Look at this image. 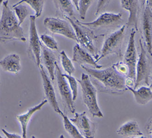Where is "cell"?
Listing matches in <instances>:
<instances>
[{"mask_svg":"<svg viewBox=\"0 0 152 138\" xmlns=\"http://www.w3.org/2000/svg\"><path fill=\"white\" fill-rule=\"evenodd\" d=\"M81 67L95 81L101 92L121 94L128 90L125 76L119 73L113 65L104 69L91 68L84 65Z\"/></svg>","mask_w":152,"mask_h":138,"instance_id":"1","label":"cell"},{"mask_svg":"<svg viewBox=\"0 0 152 138\" xmlns=\"http://www.w3.org/2000/svg\"><path fill=\"white\" fill-rule=\"evenodd\" d=\"M8 3V0L2 3V11L0 19V42L8 43L17 40L26 42V38L23 29Z\"/></svg>","mask_w":152,"mask_h":138,"instance_id":"2","label":"cell"},{"mask_svg":"<svg viewBox=\"0 0 152 138\" xmlns=\"http://www.w3.org/2000/svg\"><path fill=\"white\" fill-rule=\"evenodd\" d=\"M77 80L81 86L83 102L89 112L93 117H103V114L97 102V90L93 84L90 76L87 74L82 73L81 79Z\"/></svg>","mask_w":152,"mask_h":138,"instance_id":"3","label":"cell"},{"mask_svg":"<svg viewBox=\"0 0 152 138\" xmlns=\"http://www.w3.org/2000/svg\"><path fill=\"white\" fill-rule=\"evenodd\" d=\"M70 23L75 32L77 42L87 51H88L96 59L99 58L97 48L95 45L96 36L91 29L83 25L77 18L64 17Z\"/></svg>","mask_w":152,"mask_h":138,"instance_id":"4","label":"cell"},{"mask_svg":"<svg viewBox=\"0 0 152 138\" xmlns=\"http://www.w3.org/2000/svg\"><path fill=\"white\" fill-rule=\"evenodd\" d=\"M125 26H122L105 38L100 51V54L96 60L97 62L101 59L110 55H121L122 45L125 36Z\"/></svg>","mask_w":152,"mask_h":138,"instance_id":"5","label":"cell"},{"mask_svg":"<svg viewBox=\"0 0 152 138\" xmlns=\"http://www.w3.org/2000/svg\"><path fill=\"white\" fill-rule=\"evenodd\" d=\"M35 15H30L29 21V35H28V46L27 53L29 58L34 61L36 66L39 68L41 63V52L42 43L38 35L36 25Z\"/></svg>","mask_w":152,"mask_h":138,"instance_id":"6","label":"cell"},{"mask_svg":"<svg viewBox=\"0 0 152 138\" xmlns=\"http://www.w3.org/2000/svg\"><path fill=\"white\" fill-rule=\"evenodd\" d=\"M45 27L51 33L62 35L77 42L73 27L69 22L59 18L46 17L43 20Z\"/></svg>","mask_w":152,"mask_h":138,"instance_id":"7","label":"cell"},{"mask_svg":"<svg viewBox=\"0 0 152 138\" xmlns=\"http://www.w3.org/2000/svg\"><path fill=\"white\" fill-rule=\"evenodd\" d=\"M55 78L59 93L64 104L70 112L74 114L75 112V107L74 101L72 99L71 90L69 84L66 81V79L64 76L57 63L55 67Z\"/></svg>","mask_w":152,"mask_h":138,"instance_id":"8","label":"cell"},{"mask_svg":"<svg viewBox=\"0 0 152 138\" xmlns=\"http://www.w3.org/2000/svg\"><path fill=\"white\" fill-rule=\"evenodd\" d=\"M140 53L138 56L136 65V79L134 89L142 84H149V76L150 72V62L147 55V52L142 46L141 40H140Z\"/></svg>","mask_w":152,"mask_h":138,"instance_id":"9","label":"cell"},{"mask_svg":"<svg viewBox=\"0 0 152 138\" xmlns=\"http://www.w3.org/2000/svg\"><path fill=\"white\" fill-rule=\"evenodd\" d=\"M135 33L136 30L132 28L130 32L129 41L124 58V62L128 66L129 70L127 77L134 80L135 82L136 79V65L138 59L135 42Z\"/></svg>","mask_w":152,"mask_h":138,"instance_id":"10","label":"cell"},{"mask_svg":"<svg viewBox=\"0 0 152 138\" xmlns=\"http://www.w3.org/2000/svg\"><path fill=\"white\" fill-rule=\"evenodd\" d=\"M77 127L84 138H94L97 126L86 115V112L74 113V117L69 118Z\"/></svg>","mask_w":152,"mask_h":138,"instance_id":"11","label":"cell"},{"mask_svg":"<svg viewBox=\"0 0 152 138\" xmlns=\"http://www.w3.org/2000/svg\"><path fill=\"white\" fill-rule=\"evenodd\" d=\"M142 15V28L145 45L147 52L152 55V10L145 3Z\"/></svg>","mask_w":152,"mask_h":138,"instance_id":"12","label":"cell"},{"mask_svg":"<svg viewBox=\"0 0 152 138\" xmlns=\"http://www.w3.org/2000/svg\"><path fill=\"white\" fill-rule=\"evenodd\" d=\"M39 69L40 73L42 79L43 88L44 94L45 96V99H47L48 101L49 102L54 111L59 114L61 112V110L59 108L58 102L56 99L55 89L50 80V79H49V76H48L46 72L44 69L43 66L42 64H40Z\"/></svg>","mask_w":152,"mask_h":138,"instance_id":"13","label":"cell"},{"mask_svg":"<svg viewBox=\"0 0 152 138\" xmlns=\"http://www.w3.org/2000/svg\"><path fill=\"white\" fill-rule=\"evenodd\" d=\"M121 21L122 14L121 13L105 12L100 14L95 20L91 22H81V23L90 29H100L118 24Z\"/></svg>","mask_w":152,"mask_h":138,"instance_id":"14","label":"cell"},{"mask_svg":"<svg viewBox=\"0 0 152 138\" xmlns=\"http://www.w3.org/2000/svg\"><path fill=\"white\" fill-rule=\"evenodd\" d=\"M72 61L80 65L87 64L96 69H101L103 67L102 65L98 64L94 58L78 44H75L73 48Z\"/></svg>","mask_w":152,"mask_h":138,"instance_id":"15","label":"cell"},{"mask_svg":"<svg viewBox=\"0 0 152 138\" xmlns=\"http://www.w3.org/2000/svg\"><path fill=\"white\" fill-rule=\"evenodd\" d=\"M139 0H120L121 7L128 11L129 16L126 23L127 27H133L138 30V12Z\"/></svg>","mask_w":152,"mask_h":138,"instance_id":"16","label":"cell"},{"mask_svg":"<svg viewBox=\"0 0 152 138\" xmlns=\"http://www.w3.org/2000/svg\"><path fill=\"white\" fill-rule=\"evenodd\" d=\"M48 102V101L47 99H43L39 104H37L31 108H30L26 112L17 115L16 118H17V120L19 121L20 126H21L23 138H27V126H28L30 120L31 118L32 117V116L33 115V114L34 113H36L37 111L40 110L42 109V108Z\"/></svg>","mask_w":152,"mask_h":138,"instance_id":"17","label":"cell"},{"mask_svg":"<svg viewBox=\"0 0 152 138\" xmlns=\"http://www.w3.org/2000/svg\"><path fill=\"white\" fill-rule=\"evenodd\" d=\"M0 65L5 71L18 74L21 69L20 56L16 54H8L0 60Z\"/></svg>","mask_w":152,"mask_h":138,"instance_id":"18","label":"cell"},{"mask_svg":"<svg viewBox=\"0 0 152 138\" xmlns=\"http://www.w3.org/2000/svg\"><path fill=\"white\" fill-rule=\"evenodd\" d=\"M42 58L45 67L49 73L50 79L53 81L55 79V67L56 59L55 54L50 49L42 44Z\"/></svg>","mask_w":152,"mask_h":138,"instance_id":"19","label":"cell"},{"mask_svg":"<svg viewBox=\"0 0 152 138\" xmlns=\"http://www.w3.org/2000/svg\"><path fill=\"white\" fill-rule=\"evenodd\" d=\"M116 133L118 135L124 137H134L142 136L139 124L135 120H130L120 126Z\"/></svg>","mask_w":152,"mask_h":138,"instance_id":"20","label":"cell"},{"mask_svg":"<svg viewBox=\"0 0 152 138\" xmlns=\"http://www.w3.org/2000/svg\"><path fill=\"white\" fill-rule=\"evenodd\" d=\"M127 89L132 93L136 102L140 105H145L152 100V91L150 87L142 86L137 90L131 87Z\"/></svg>","mask_w":152,"mask_h":138,"instance_id":"21","label":"cell"},{"mask_svg":"<svg viewBox=\"0 0 152 138\" xmlns=\"http://www.w3.org/2000/svg\"><path fill=\"white\" fill-rule=\"evenodd\" d=\"M56 8V12L62 14L64 17L74 18V5L71 0H53Z\"/></svg>","mask_w":152,"mask_h":138,"instance_id":"22","label":"cell"},{"mask_svg":"<svg viewBox=\"0 0 152 138\" xmlns=\"http://www.w3.org/2000/svg\"><path fill=\"white\" fill-rule=\"evenodd\" d=\"M59 115L62 118L63 124L65 131L71 137V138H84L77 127L71 121L66 115H65L62 111Z\"/></svg>","mask_w":152,"mask_h":138,"instance_id":"23","label":"cell"},{"mask_svg":"<svg viewBox=\"0 0 152 138\" xmlns=\"http://www.w3.org/2000/svg\"><path fill=\"white\" fill-rule=\"evenodd\" d=\"M45 0H20L15 5H18L23 3H26L34 11L36 18L41 16Z\"/></svg>","mask_w":152,"mask_h":138,"instance_id":"24","label":"cell"},{"mask_svg":"<svg viewBox=\"0 0 152 138\" xmlns=\"http://www.w3.org/2000/svg\"><path fill=\"white\" fill-rule=\"evenodd\" d=\"M12 8L14 9L17 17L19 24L21 26L28 15L29 10L26 5H23L22 4L18 5L14 4L12 6Z\"/></svg>","mask_w":152,"mask_h":138,"instance_id":"25","label":"cell"},{"mask_svg":"<svg viewBox=\"0 0 152 138\" xmlns=\"http://www.w3.org/2000/svg\"><path fill=\"white\" fill-rule=\"evenodd\" d=\"M60 58L61 65L64 70L68 73V74L72 75L75 72V69L71 60L68 57L64 51H61Z\"/></svg>","mask_w":152,"mask_h":138,"instance_id":"26","label":"cell"},{"mask_svg":"<svg viewBox=\"0 0 152 138\" xmlns=\"http://www.w3.org/2000/svg\"><path fill=\"white\" fill-rule=\"evenodd\" d=\"M44 45L50 50H58V45L56 40L51 36L47 34H43L40 37Z\"/></svg>","mask_w":152,"mask_h":138,"instance_id":"27","label":"cell"},{"mask_svg":"<svg viewBox=\"0 0 152 138\" xmlns=\"http://www.w3.org/2000/svg\"><path fill=\"white\" fill-rule=\"evenodd\" d=\"M63 75L68 82L72 93V99L74 101H75L78 95V81L75 77H74L71 75L66 74H63Z\"/></svg>","mask_w":152,"mask_h":138,"instance_id":"28","label":"cell"},{"mask_svg":"<svg viewBox=\"0 0 152 138\" xmlns=\"http://www.w3.org/2000/svg\"><path fill=\"white\" fill-rule=\"evenodd\" d=\"M94 0H80L78 2V12L80 17L84 20L87 12L93 2Z\"/></svg>","mask_w":152,"mask_h":138,"instance_id":"29","label":"cell"},{"mask_svg":"<svg viewBox=\"0 0 152 138\" xmlns=\"http://www.w3.org/2000/svg\"><path fill=\"white\" fill-rule=\"evenodd\" d=\"M116 70L124 76H128V67L124 62H118L113 64Z\"/></svg>","mask_w":152,"mask_h":138,"instance_id":"30","label":"cell"},{"mask_svg":"<svg viewBox=\"0 0 152 138\" xmlns=\"http://www.w3.org/2000/svg\"><path fill=\"white\" fill-rule=\"evenodd\" d=\"M110 1L111 0H99L96 7L95 15H97L100 12H101L103 10V9L108 5Z\"/></svg>","mask_w":152,"mask_h":138,"instance_id":"31","label":"cell"},{"mask_svg":"<svg viewBox=\"0 0 152 138\" xmlns=\"http://www.w3.org/2000/svg\"><path fill=\"white\" fill-rule=\"evenodd\" d=\"M2 131L7 138H23V137H21V136L15 133H9L4 128H2Z\"/></svg>","mask_w":152,"mask_h":138,"instance_id":"32","label":"cell"},{"mask_svg":"<svg viewBox=\"0 0 152 138\" xmlns=\"http://www.w3.org/2000/svg\"><path fill=\"white\" fill-rule=\"evenodd\" d=\"M147 130L148 132L152 136V118L150 119L147 123Z\"/></svg>","mask_w":152,"mask_h":138,"instance_id":"33","label":"cell"},{"mask_svg":"<svg viewBox=\"0 0 152 138\" xmlns=\"http://www.w3.org/2000/svg\"><path fill=\"white\" fill-rule=\"evenodd\" d=\"M144 3L147 4L152 10V0H144Z\"/></svg>","mask_w":152,"mask_h":138,"instance_id":"34","label":"cell"},{"mask_svg":"<svg viewBox=\"0 0 152 138\" xmlns=\"http://www.w3.org/2000/svg\"><path fill=\"white\" fill-rule=\"evenodd\" d=\"M71 1L74 3V5L75 7L76 8V9L77 10H78V2H79L80 0H71Z\"/></svg>","mask_w":152,"mask_h":138,"instance_id":"35","label":"cell"},{"mask_svg":"<svg viewBox=\"0 0 152 138\" xmlns=\"http://www.w3.org/2000/svg\"><path fill=\"white\" fill-rule=\"evenodd\" d=\"M137 138H152V137H146V136H140V137H137Z\"/></svg>","mask_w":152,"mask_h":138,"instance_id":"36","label":"cell"},{"mask_svg":"<svg viewBox=\"0 0 152 138\" xmlns=\"http://www.w3.org/2000/svg\"><path fill=\"white\" fill-rule=\"evenodd\" d=\"M59 138H65V137L63 134H61L59 137Z\"/></svg>","mask_w":152,"mask_h":138,"instance_id":"37","label":"cell"},{"mask_svg":"<svg viewBox=\"0 0 152 138\" xmlns=\"http://www.w3.org/2000/svg\"><path fill=\"white\" fill-rule=\"evenodd\" d=\"M2 3H3V0H0V8H1V5L2 4Z\"/></svg>","mask_w":152,"mask_h":138,"instance_id":"38","label":"cell"},{"mask_svg":"<svg viewBox=\"0 0 152 138\" xmlns=\"http://www.w3.org/2000/svg\"><path fill=\"white\" fill-rule=\"evenodd\" d=\"M151 76H152V75H151ZM149 87L150 88V89H151V91H152V81H151V84H150V86Z\"/></svg>","mask_w":152,"mask_h":138,"instance_id":"39","label":"cell"},{"mask_svg":"<svg viewBox=\"0 0 152 138\" xmlns=\"http://www.w3.org/2000/svg\"><path fill=\"white\" fill-rule=\"evenodd\" d=\"M0 138H4V137H2V136H1V134H0Z\"/></svg>","mask_w":152,"mask_h":138,"instance_id":"40","label":"cell"},{"mask_svg":"<svg viewBox=\"0 0 152 138\" xmlns=\"http://www.w3.org/2000/svg\"><path fill=\"white\" fill-rule=\"evenodd\" d=\"M31 138H36V137H35V136H31Z\"/></svg>","mask_w":152,"mask_h":138,"instance_id":"41","label":"cell"}]
</instances>
